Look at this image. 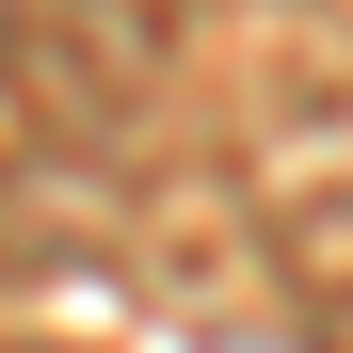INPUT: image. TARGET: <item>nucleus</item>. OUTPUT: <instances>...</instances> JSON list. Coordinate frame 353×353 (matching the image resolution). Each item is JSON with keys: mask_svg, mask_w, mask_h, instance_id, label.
<instances>
[]
</instances>
